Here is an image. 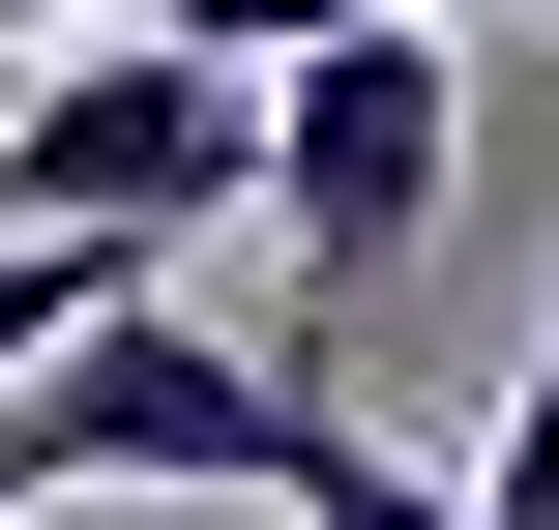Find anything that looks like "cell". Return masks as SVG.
<instances>
[{
	"label": "cell",
	"mask_w": 559,
	"mask_h": 530,
	"mask_svg": "<svg viewBox=\"0 0 559 530\" xmlns=\"http://www.w3.org/2000/svg\"><path fill=\"white\" fill-rule=\"evenodd\" d=\"M206 207H265V59H206V30H59V59H0V236L147 266V236H206Z\"/></svg>",
	"instance_id": "cell-1"
},
{
	"label": "cell",
	"mask_w": 559,
	"mask_h": 530,
	"mask_svg": "<svg viewBox=\"0 0 559 530\" xmlns=\"http://www.w3.org/2000/svg\"><path fill=\"white\" fill-rule=\"evenodd\" d=\"M442 177H472V30H324V59H265V207H295V266H324V325L442 236Z\"/></svg>",
	"instance_id": "cell-3"
},
{
	"label": "cell",
	"mask_w": 559,
	"mask_h": 530,
	"mask_svg": "<svg viewBox=\"0 0 559 530\" xmlns=\"http://www.w3.org/2000/svg\"><path fill=\"white\" fill-rule=\"evenodd\" d=\"M118 295H147V266H88V236H0V384H29V354H88Z\"/></svg>",
	"instance_id": "cell-6"
},
{
	"label": "cell",
	"mask_w": 559,
	"mask_h": 530,
	"mask_svg": "<svg viewBox=\"0 0 559 530\" xmlns=\"http://www.w3.org/2000/svg\"><path fill=\"white\" fill-rule=\"evenodd\" d=\"M265 530H501V502H472V472H383V443L324 413V443H295V502H265Z\"/></svg>",
	"instance_id": "cell-4"
},
{
	"label": "cell",
	"mask_w": 559,
	"mask_h": 530,
	"mask_svg": "<svg viewBox=\"0 0 559 530\" xmlns=\"http://www.w3.org/2000/svg\"><path fill=\"white\" fill-rule=\"evenodd\" d=\"M501 530H559V266H531V384H501V472H472Z\"/></svg>",
	"instance_id": "cell-7"
},
{
	"label": "cell",
	"mask_w": 559,
	"mask_h": 530,
	"mask_svg": "<svg viewBox=\"0 0 559 530\" xmlns=\"http://www.w3.org/2000/svg\"><path fill=\"white\" fill-rule=\"evenodd\" d=\"M147 30H206V59H324V30H531V0H147Z\"/></svg>",
	"instance_id": "cell-5"
},
{
	"label": "cell",
	"mask_w": 559,
	"mask_h": 530,
	"mask_svg": "<svg viewBox=\"0 0 559 530\" xmlns=\"http://www.w3.org/2000/svg\"><path fill=\"white\" fill-rule=\"evenodd\" d=\"M295 443H324V384H295V354H206V325H147V295L0 384V502L29 530L59 502H295Z\"/></svg>",
	"instance_id": "cell-2"
}]
</instances>
